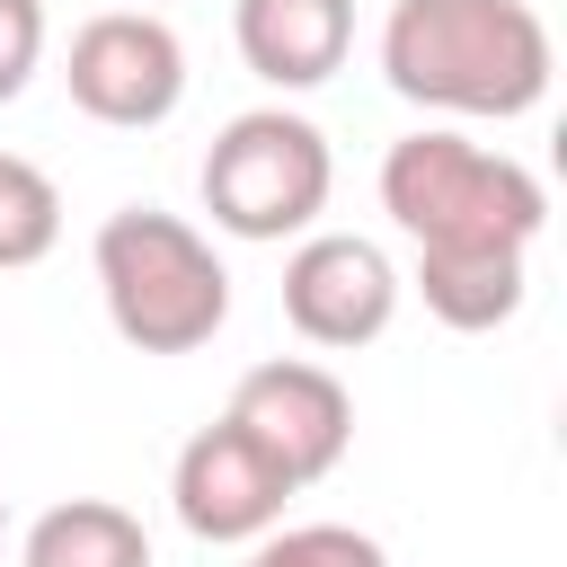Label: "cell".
I'll return each mask as SVG.
<instances>
[{"label":"cell","instance_id":"6da1fadb","mask_svg":"<svg viewBox=\"0 0 567 567\" xmlns=\"http://www.w3.org/2000/svg\"><path fill=\"white\" fill-rule=\"evenodd\" d=\"M381 80L434 115H532L549 97V27L532 0H390Z\"/></svg>","mask_w":567,"mask_h":567},{"label":"cell","instance_id":"7a4b0ae2","mask_svg":"<svg viewBox=\"0 0 567 567\" xmlns=\"http://www.w3.org/2000/svg\"><path fill=\"white\" fill-rule=\"evenodd\" d=\"M97 292L124 346L142 354H195L221 337L230 319V275L213 257V239L159 204H124L97 221Z\"/></svg>","mask_w":567,"mask_h":567},{"label":"cell","instance_id":"3957f363","mask_svg":"<svg viewBox=\"0 0 567 567\" xmlns=\"http://www.w3.org/2000/svg\"><path fill=\"white\" fill-rule=\"evenodd\" d=\"M381 213L416 248H532L549 221V195L523 159L461 142V133H408L381 159Z\"/></svg>","mask_w":567,"mask_h":567},{"label":"cell","instance_id":"277c9868","mask_svg":"<svg viewBox=\"0 0 567 567\" xmlns=\"http://www.w3.org/2000/svg\"><path fill=\"white\" fill-rule=\"evenodd\" d=\"M328 186H337L328 133L292 106H248L204 151V213L230 239H301L328 213Z\"/></svg>","mask_w":567,"mask_h":567},{"label":"cell","instance_id":"5b68a950","mask_svg":"<svg viewBox=\"0 0 567 567\" xmlns=\"http://www.w3.org/2000/svg\"><path fill=\"white\" fill-rule=\"evenodd\" d=\"M71 106L89 124H115V133H142V124H168L177 97H186V44L168 18L151 9H106L71 35Z\"/></svg>","mask_w":567,"mask_h":567},{"label":"cell","instance_id":"8992f818","mask_svg":"<svg viewBox=\"0 0 567 567\" xmlns=\"http://www.w3.org/2000/svg\"><path fill=\"white\" fill-rule=\"evenodd\" d=\"M221 416H230L292 487L328 478V470L346 461V443H354V399H346V381H337L328 363H301V354H275V363L239 372V390H230Z\"/></svg>","mask_w":567,"mask_h":567},{"label":"cell","instance_id":"52a82bcc","mask_svg":"<svg viewBox=\"0 0 567 567\" xmlns=\"http://www.w3.org/2000/svg\"><path fill=\"white\" fill-rule=\"evenodd\" d=\"M284 319L310 346L354 354L399 319V266L354 230H301V248L284 257Z\"/></svg>","mask_w":567,"mask_h":567},{"label":"cell","instance_id":"ba28073f","mask_svg":"<svg viewBox=\"0 0 567 567\" xmlns=\"http://www.w3.org/2000/svg\"><path fill=\"white\" fill-rule=\"evenodd\" d=\"M292 496H301V487H292V478H284L230 416L204 425V434L177 452V470H168V505H177V523H186L195 540H213V549L275 532Z\"/></svg>","mask_w":567,"mask_h":567},{"label":"cell","instance_id":"9c48e42d","mask_svg":"<svg viewBox=\"0 0 567 567\" xmlns=\"http://www.w3.org/2000/svg\"><path fill=\"white\" fill-rule=\"evenodd\" d=\"M230 35L266 89H319L354 44V0H239Z\"/></svg>","mask_w":567,"mask_h":567},{"label":"cell","instance_id":"30bf717a","mask_svg":"<svg viewBox=\"0 0 567 567\" xmlns=\"http://www.w3.org/2000/svg\"><path fill=\"white\" fill-rule=\"evenodd\" d=\"M416 292H425V310L443 319V328H461V337H487V328H505L514 310H523V248H416V275H408Z\"/></svg>","mask_w":567,"mask_h":567},{"label":"cell","instance_id":"8fae6325","mask_svg":"<svg viewBox=\"0 0 567 567\" xmlns=\"http://www.w3.org/2000/svg\"><path fill=\"white\" fill-rule=\"evenodd\" d=\"M27 567H151V532L106 496H71V505L35 514Z\"/></svg>","mask_w":567,"mask_h":567},{"label":"cell","instance_id":"7c38bea8","mask_svg":"<svg viewBox=\"0 0 567 567\" xmlns=\"http://www.w3.org/2000/svg\"><path fill=\"white\" fill-rule=\"evenodd\" d=\"M53 239H62V195H53V177H44L35 159L0 151V275L53 257Z\"/></svg>","mask_w":567,"mask_h":567},{"label":"cell","instance_id":"4fadbf2b","mask_svg":"<svg viewBox=\"0 0 567 567\" xmlns=\"http://www.w3.org/2000/svg\"><path fill=\"white\" fill-rule=\"evenodd\" d=\"M248 567H390V549L354 523H275L248 540Z\"/></svg>","mask_w":567,"mask_h":567},{"label":"cell","instance_id":"5bb4252c","mask_svg":"<svg viewBox=\"0 0 567 567\" xmlns=\"http://www.w3.org/2000/svg\"><path fill=\"white\" fill-rule=\"evenodd\" d=\"M44 62V0H0V106L35 80Z\"/></svg>","mask_w":567,"mask_h":567}]
</instances>
